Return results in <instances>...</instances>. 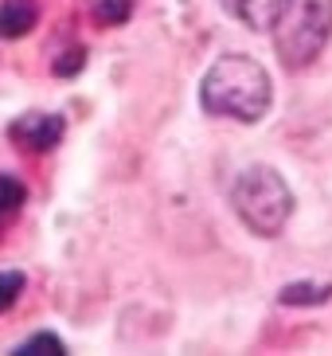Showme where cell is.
Masks as SVG:
<instances>
[{"instance_id": "cell-8", "label": "cell", "mask_w": 332, "mask_h": 356, "mask_svg": "<svg viewBox=\"0 0 332 356\" xmlns=\"http://www.w3.org/2000/svg\"><path fill=\"white\" fill-rule=\"evenodd\" d=\"M129 16H133V0H98V4H94V20L110 24V28H114V24H125Z\"/></svg>"}, {"instance_id": "cell-5", "label": "cell", "mask_w": 332, "mask_h": 356, "mask_svg": "<svg viewBox=\"0 0 332 356\" xmlns=\"http://www.w3.org/2000/svg\"><path fill=\"white\" fill-rule=\"evenodd\" d=\"M219 4L250 32H270L278 12L285 8V0H219Z\"/></svg>"}, {"instance_id": "cell-7", "label": "cell", "mask_w": 332, "mask_h": 356, "mask_svg": "<svg viewBox=\"0 0 332 356\" xmlns=\"http://www.w3.org/2000/svg\"><path fill=\"white\" fill-rule=\"evenodd\" d=\"M329 293H332V286H317V282H290V286H281L278 302H281V305H321V302H329Z\"/></svg>"}, {"instance_id": "cell-11", "label": "cell", "mask_w": 332, "mask_h": 356, "mask_svg": "<svg viewBox=\"0 0 332 356\" xmlns=\"http://www.w3.org/2000/svg\"><path fill=\"white\" fill-rule=\"evenodd\" d=\"M83 63H86V51H83V47H74L71 55H63V59H55V74H59V79H71V74H78V71H83Z\"/></svg>"}, {"instance_id": "cell-1", "label": "cell", "mask_w": 332, "mask_h": 356, "mask_svg": "<svg viewBox=\"0 0 332 356\" xmlns=\"http://www.w3.org/2000/svg\"><path fill=\"white\" fill-rule=\"evenodd\" d=\"M270 74L247 55H223L199 86V102L215 118L235 122H258L270 110Z\"/></svg>"}, {"instance_id": "cell-6", "label": "cell", "mask_w": 332, "mask_h": 356, "mask_svg": "<svg viewBox=\"0 0 332 356\" xmlns=\"http://www.w3.org/2000/svg\"><path fill=\"white\" fill-rule=\"evenodd\" d=\"M40 24V4L35 0H4L0 4V35L4 40H24Z\"/></svg>"}, {"instance_id": "cell-9", "label": "cell", "mask_w": 332, "mask_h": 356, "mask_svg": "<svg viewBox=\"0 0 332 356\" xmlns=\"http://www.w3.org/2000/svg\"><path fill=\"white\" fill-rule=\"evenodd\" d=\"M24 200H28V188H24L20 180H16V177H0V220L12 216Z\"/></svg>"}, {"instance_id": "cell-4", "label": "cell", "mask_w": 332, "mask_h": 356, "mask_svg": "<svg viewBox=\"0 0 332 356\" xmlns=\"http://www.w3.org/2000/svg\"><path fill=\"white\" fill-rule=\"evenodd\" d=\"M63 134H67V122H63L59 114H24L20 122L12 126L16 145L35 149V153H47V149H55Z\"/></svg>"}, {"instance_id": "cell-3", "label": "cell", "mask_w": 332, "mask_h": 356, "mask_svg": "<svg viewBox=\"0 0 332 356\" xmlns=\"http://www.w3.org/2000/svg\"><path fill=\"white\" fill-rule=\"evenodd\" d=\"M231 208L247 223L254 235H266L274 239L285 220L293 216V192L285 188V180L266 165H254L247 168L239 180H235V188H231Z\"/></svg>"}, {"instance_id": "cell-2", "label": "cell", "mask_w": 332, "mask_h": 356, "mask_svg": "<svg viewBox=\"0 0 332 356\" xmlns=\"http://www.w3.org/2000/svg\"><path fill=\"white\" fill-rule=\"evenodd\" d=\"M270 32L281 67L305 71L332 35V0H285Z\"/></svg>"}, {"instance_id": "cell-10", "label": "cell", "mask_w": 332, "mask_h": 356, "mask_svg": "<svg viewBox=\"0 0 332 356\" xmlns=\"http://www.w3.org/2000/svg\"><path fill=\"white\" fill-rule=\"evenodd\" d=\"M24 286H28V278H24L20 270H4L0 274V314L16 305V298L24 293Z\"/></svg>"}, {"instance_id": "cell-12", "label": "cell", "mask_w": 332, "mask_h": 356, "mask_svg": "<svg viewBox=\"0 0 332 356\" xmlns=\"http://www.w3.org/2000/svg\"><path fill=\"white\" fill-rule=\"evenodd\" d=\"M35 348H51V353H63V341L55 333H35V337H28L16 353H35Z\"/></svg>"}]
</instances>
